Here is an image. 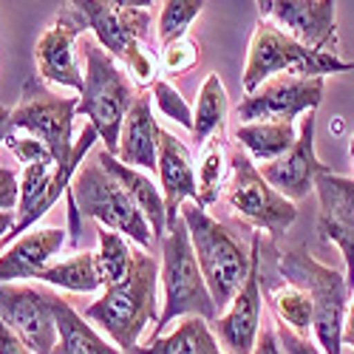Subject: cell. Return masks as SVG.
Returning a JSON list of instances; mask_svg holds the SVG:
<instances>
[{
	"mask_svg": "<svg viewBox=\"0 0 354 354\" xmlns=\"http://www.w3.org/2000/svg\"><path fill=\"white\" fill-rule=\"evenodd\" d=\"M159 261L153 252L133 250V267L131 272L113 286H105V292L94 304L82 309V317L97 326L113 340V346L131 354L139 348L142 332L156 326L159 320Z\"/></svg>",
	"mask_w": 354,
	"mask_h": 354,
	"instance_id": "cell-1",
	"label": "cell"
},
{
	"mask_svg": "<svg viewBox=\"0 0 354 354\" xmlns=\"http://www.w3.org/2000/svg\"><path fill=\"white\" fill-rule=\"evenodd\" d=\"M82 218H97L100 227L125 235L128 241L139 244L145 252H151V247L156 244L153 230H151V224H147V218L142 216V210L125 193V187L116 182V176L97 162V156L82 162V167L77 170L74 182L68 187L71 244L80 241Z\"/></svg>",
	"mask_w": 354,
	"mask_h": 354,
	"instance_id": "cell-2",
	"label": "cell"
},
{
	"mask_svg": "<svg viewBox=\"0 0 354 354\" xmlns=\"http://www.w3.org/2000/svg\"><path fill=\"white\" fill-rule=\"evenodd\" d=\"M159 283L165 289L159 320L147 340H156L165 329L179 317H201L213 323L218 317V306L213 304V295L207 289L198 261L190 244V232L179 218L167 221V235L162 241V263H159Z\"/></svg>",
	"mask_w": 354,
	"mask_h": 354,
	"instance_id": "cell-3",
	"label": "cell"
},
{
	"mask_svg": "<svg viewBox=\"0 0 354 354\" xmlns=\"http://www.w3.org/2000/svg\"><path fill=\"white\" fill-rule=\"evenodd\" d=\"M88 28L94 32L97 43L128 66L131 77L139 85H153L159 77V60L147 48L151 37V3H125V0H77Z\"/></svg>",
	"mask_w": 354,
	"mask_h": 354,
	"instance_id": "cell-4",
	"label": "cell"
},
{
	"mask_svg": "<svg viewBox=\"0 0 354 354\" xmlns=\"http://www.w3.org/2000/svg\"><path fill=\"white\" fill-rule=\"evenodd\" d=\"M82 57H85V74H82L77 113L88 116V125L100 133L102 147L111 156H116L122 122L139 94L133 88V80L97 40L82 37Z\"/></svg>",
	"mask_w": 354,
	"mask_h": 354,
	"instance_id": "cell-5",
	"label": "cell"
},
{
	"mask_svg": "<svg viewBox=\"0 0 354 354\" xmlns=\"http://www.w3.org/2000/svg\"><path fill=\"white\" fill-rule=\"evenodd\" d=\"M278 275L283 283L298 286L315 306V340L323 354H343V323L351 301L346 272L320 263L306 247L278 252Z\"/></svg>",
	"mask_w": 354,
	"mask_h": 354,
	"instance_id": "cell-6",
	"label": "cell"
},
{
	"mask_svg": "<svg viewBox=\"0 0 354 354\" xmlns=\"http://www.w3.org/2000/svg\"><path fill=\"white\" fill-rule=\"evenodd\" d=\"M346 71H354V60H343L337 54L312 51L298 40H292L272 20L261 17L250 37L241 85L247 94H252L258 85H263L272 77L323 80L326 74H346Z\"/></svg>",
	"mask_w": 354,
	"mask_h": 354,
	"instance_id": "cell-7",
	"label": "cell"
},
{
	"mask_svg": "<svg viewBox=\"0 0 354 354\" xmlns=\"http://www.w3.org/2000/svg\"><path fill=\"white\" fill-rule=\"evenodd\" d=\"M179 216L190 232V244L213 304L221 312L232 304L250 275V250L196 201H185Z\"/></svg>",
	"mask_w": 354,
	"mask_h": 354,
	"instance_id": "cell-8",
	"label": "cell"
},
{
	"mask_svg": "<svg viewBox=\"0 0 354 354\" xmlns=\"http://www.w3.org/2000/svg\"><path fill=\"white\" fill-rule=\"evenodd\" d=\"M227 204L230 210L255 227L258 232H267L270 241H278L298 218L295 201L283 198L270 182L261 176L258 165L235 147L230 153V185H227Z\"/></svg>",
	"mask_w": 354,
	"mask_h": 354,
	"instance_id": "cell-9",
	"label": "cell"
},
{
	"mask_svg": "<svg viewBox=\"0 0 354 354\" xmlns=\"http://www.w3.org/2000/svg\"><path fill=\"white\" fill-rule=\"evenodd\" d=\"M80 97L54 94L35 77L23 82L20 102L12 111V133L26 131L48 147L54 165H68L74 156V116H77Z\"/></svg>",
	"mask_w": 354,
	"mask_h": 354,
	"instance_id": "cell-10",
	"label": "cell"
},
{
	"mask_svg": "<svg viewBox=\"0 0 354 354\" xmlns=\"http://www.w3.org/2000/svg\"><path fill=\"white\" fill-rule=\"evenodd\" d=\"M263 232L252 235L250 247V275L241 286V292L232 298V304L218 315L210 329L221 348L227 354H252L258 332H261V312H263V298H261V263H263Z\"/></svg>",
	"mask_w": 354,
	"mask_h": 354,
	"instance_id": "cell-11",
	"label": "cell"
},
{
	"mask_svg": "<svg viewBox=\"0 0 354 354\" xmlns=\"http://www.w3.org/2000/svg\"><path fill=\"white\" fill-rule=\"evenodd\" d=\"M88 20L77 3H63L51 26L40 35L35 60H37V74L40 80L60 85V88H74L82 91V68L77 60V40L85 37Z\"/></svg>",
	"mask_w": 354,
	"mask_h": 354,
	"instance_id": "cell-12",
	"label": "cell"
},
{
	"mask_svg": "<svg viewBox=\"0 0 354 354\" xmlns=\"http://www.w3.org/2000/svg\"><path fill=\"white\" fill-rule=\"evenodd\" d=\"M323 100V80L272 77L239 102L241 125L250 122H295L301 113H312Z\"/></svg>",
	"mask_w": 354,
	"mask_h": 354,
	"instance_id": "cell-13",
	"label": "cell"
},
{
	"mask_svg": "<svg viewBox=\"0 0 354 354\" xmlns=\"http://www.w3.org/2000/svg\"><path fill=\"white\" fill-rule=\"evenodd\" d=\"M255 6L301 46L337 54V3L332 0H261Z\"/></svg>",
	"mask_w": 354,
	"mask_h": 354,
	"instance_id": "cell-14",
	"label": "cell"
},
{
	"mask_svg": "<svg viewBox=\"0 0 354 354\" xmlns=\"http://www.w3.org/2000/svg\"><path fill=\"white\" fill-rule=\"evenodd\" d=\"M51 289L0 283V320L35 354H54L57 320L48 304Z\"/></svg>",
	"mask_w": 354,
	"mask_h": 354,
	"instance_id": "cell-15",
	"label": "cell"
},
{
	"mask_svg": "<svg viewBox=\"0 0 354 354\" xmlns=\"http://www.w3.org/2000/svg\"><path fill=\"white\" fill-rule=\"evenodd\" d=\"M315 193L320 201L317 230L323 241H332L346 263V283L354 292V179L323 170L315 179Z\"/></svg>",
	"mask_w": 354,
	"mask_h": 354,
	"instance_id": "cell-16",
	"label": "cell"
},
{
	"mask_svg": "<svg viewBox=\"0 0 354 354\" xmlns=\"http://www.w3.org/2000/svg\"><path fill=\"white\" fill-rule=\"evenodd\" d=\"M323 170H329V167L323 165L317 159V153H315V111H312V113H306L301 120L298 142H295V147L286 156H281L278 162L263 165L261 176L283 198L301 201V198H309V193L315 190V179Z\"/></svg>",
	"mask_w": 354,
	"mask_h": 354,
	"instance_id": "cell-17",
	"label": "cell"
},
{
	"mask_svg": "<svg viewBox=\"0 0 354 354\" xmlns=\"http://www.w3.org/2000/svg\"><path fill=\"white\" fill-rule=\"evenodd\" d=\"M159 187L165 196V210L167 221L179 218L182 204L190 198L196 201L198 185H196V170H193V156L187 151V145L173 136L170 131L159 133Z\"/></svg>",
	"mask_w": 354,
	"mask_h": 354,
	"instance_id": "cell-18",
	"label": "cell"
},
{
	"mask_svg": "<svg viewBox=\"0 0 354 354\" xmlns=\"http://www.w3.org/2000/svg\"><path fill=\"white\" fill-rule=\"evenodd\" d=\"M63 244H66V232L57 230V227L28 230L23 239H17L3 255H0V283L37 278L48 267L51 255H57L63 250Z\"/></svg>",
	"mask_w": 354,
	"mask_h": 354,
	"instance_id": "cell-19",
	"label": "cell"
},
{
	"mask_svg": "<svg viewBox=\"0 0 354 354\" xmlns=\"http://www.w3.org/2000/svg\"><path fill=\"white\" fill-rule=\"evenodd\" d=\"M159 133H162V128L151 111V97L139 94L136 102L131 105L128 116H125V122H122L116 159L128 167L153 173L159 165Z\"/></svg>",
	"mask_w": 354,
	"mask_h": 354,
	"instance_id": "cell-20",
	"label": "cell"
},
{
	"mask_svg": "<svg viewBox=\"0 0 354 354\" xmlns=\"http://www.w3.org/2000/svg\"><path fill=\"white\" fill-rule=\"evenodd\" d=\"M97 162L102 167H108L113 176H116V182H120L125 187V193L133 198V204L142 210V216L147 218V224H151L153 230V239L156 241H165V235H167V210H165V196H162V187H156L151 179H147L145 173H139L136 167H128L122 165L116 156H111L105 147H100V151H94Z\"/></svg>",
	"mask_w": 354,
	"mask_h": 354,
	"instance_id": "cell-21",
	"label": "cell"
},
{
	"mask_svg": "<svg viewBox=\"0 0 354 354\" xmlns=\"http://www.w3.org/2000/svg\"><path fill=\"white\" fill-rule=\"evenodd\" d=\"M48 304L57 320V348L54 354H125L116 346H111L102 335L94 332V326L71 306V301L60 298L57 292H48Z\"/></svg>",
	"mask_w": 354,
	"mask_h": 354,
	"instance_id": "cell-22",
	"label": "cell"
},
{
	"mask_svg": "<svg viewBox=\"0 0 354 354\" xmlns=\"http://www.w3.org/2000/svg\"><path fill=\"white\" fill-rule=\"evenodd\" d=\"M235 142L252 162L272 165L295 147L298 128H295V122H250L239 125Z\"/></svg>",
	"mask_w": 354,
	"mask_h": 354,
	"instance_id": "cell-23",
	"label": "cell"
},
{
	"mask_svg": "<svg viewBox=\"0 0 354 354\" xmlns=\"http://www.w3.org/2000/svg\"><path fill=\"white\" fill-rule=\"evenodd\" d=\"M131 354H227V351L216 340L207 320L185 317L170 335L147 340L145 346L133 348Z\"/></svg>",
	"mask_w": 354,
	"mask_h": 354,
	"instance_id": "cell-24",
	"label": "cell"
},
{
	"mask_svg": "<svg viewBox=\"0 0 354 354\" xmlns=\"http://www.w3.org/2000/svg\"><path fill=\"white\" fill-rule=\"evenodd\" d=\"M227 111H230V97H227V88H224L221 77L207 74L201 82V88H198V100H196V111H193V139H196V145H204L207 139H213V133L224 131Z\"/></svg>",
	"mask_w": 354,
	"mask_h": 354,
	"instance_id": "cell-25",
	"label": "cell"
},
{
	"mask_svg": "<svg viewBox=\"0 0 354 354\" xmlns=\"http://www.w3.org/2000/svg\"><path fill=\"white\" fill-rule=\"evenodd\" d=\"M40 283L68 289V292H97L102 283L100 267H97V252H74L66 261L48 263V267L37 275Z\"/></svg>",
	"mask_w": 354,
	"mask_h": 354,
	"instance_id": "cell-26",
	"label": "cell"
},
{
	"mask_svg": "<svg viewBox=\"0 0 354 354\" xmlns=\"http://www.w3.org/2000/svg\"><path fill=\"white\" fill-rule=\"evenodd\" d=\"M97 267H100V275H102V283L105 286H113L120 283L131 267H133V247L125 235L113 232V230H105L100 227L97 230Z\"/></svg>",
	"mask_w": 354,
	"mask_h": 354,
	"instance_id": "cell-27",
	"label": "cell"
},
{
	"mask_svg": "<svg viewBox=\"0 0 354 354\" xmlns=\"http://www.w3.org/2000/svg\"><path fill=\"white\" fill-rule=\"evenodd\" d=\"M270 301H272V309H275V317L278 323H283V326H289L295 335H301L306 337L315 326V306L309 301V295L298 286H275L272 295H270Z\"/></svg>",
	"mask_w": 354,
	"mask_h": 354,
	"instance_id": "cell-28",
	"label": "cell"
},
{
	"mask_svg": "<svg viewBox=\"0 0 354 354\" xmlns=\"http://www.w3.org/2000/svg\"><path fill=\"white\" fill-rule=\"evenodd\" d=\"M230 159L224 156V147H221V139H207L204 142V151H201V159H198V170H196V185H198V196H196V204L198 207H213L221 196V182H224V173H227V165Z\"/></svg>",
	"mask_w": 354,
	"mask_h": 354,
	"instance_id": "cell-29",
	"label": "cell"
},
{
	"mask_svg": "<svg viewBox=\"0 0 354 354\" xmlns=\"http://www.w3.org/2000/svg\"><path fill=\"white\" fill-rule=\"evenodd\" d=\"M204 6L207 3H201V0H167V3H162L159 28H156L162 48L179 43L182 37H187L190 23L204 12Z\"/></svg>",
	"mask_w": 354,
	"mask_h": 354,
	"instance_id": "cell-30",
	"label": "cell"
},
{
	"mask_svg": "<svg viewBox=\"0 0 354 354\" xmlns=\"http://www.w3.org/2000/svg\"><path fill=\"white\" fill-rule=\"evenodd\" d=\"M153 102L159 105V111L167 116V120L179 122L182 128H187L193 133V111L185 102V97L179 94V88H173L167 80H156L153 82Z\"/></svg>",
	"mask_w": 354,
	"mask_h": 354,
	"instance_id": "cell-31",
	"label": "cell"
},
{
	"mask_svg": "<svg viewBox=\"0 0 354 354\" xmlns=\"http://www.w3.org/2000/svg\"><path fill=\"white\" fill-rule=\"evenodd\" d=\"M198 43L190 40V37H182L179 43H173V46H165L162 48V63L170 74H185L190 71L196 63H198Z\"/></svg>",
	"mask_w": 354,
	"mask_h": 354,
	"instance_id": "cell-32",
	"label": "cell"
},
{
	"mask_svg": "<svg viewBox=\"0 0 354 354\" xmlns=\"http://www.w3.org/2000/svg\"><path fill=\"white\" fill-rule=\"evenodd\" d=\"M6 147L15 153V159L23 165V167H28V165H37V162H54L51 159V153H48V147L43 145V142H37L35 136H9L6 139Z\"/></svg>",
	"mask_w": 354,
	"mask_h": 354,
	"instance_id": "cell-33",
	"label": "cell"
},
{
	"mask_svg": "<svg viewBox=\"0 0 354 354\" xmlns=\"http://www.w3.org/2000/svg\"><path fill=\"white\" fill-rule=\"evenodd\" d=\"M275 332H278L283 354H323V348L317 343H312L309 337L295 335L289 326H283V323H275Z\"/></svg>",
	"mask_w": 354,
	"mask_h": 354,
	"instance_id": "cell-34",
	"label": "cell"
},
{
	"mask_svg": "<svg viewBox=\"0 0 354 354\" xmlns=\"http://www.w3.org/2000/svg\"><path fill=\"white\" fill-rule=\"evenodd\" d=\"M20 201V176L9 167H0V213L15 210Z\"/></svg>",
	"mask_w": 354,
	"mask_h": 354,
	"instance_id": "cell-35",
	"label": "cell"
},
{
	"mask_svg": "<svg viewBox=\"0 0 354 354\" xmlns=\"http://www.w3.org/2000/svg\"><path fill=\"white\" fill-rule=\"evenodd\" d=\"M252 354H283L281 348V340H278V332L275 326H270V323H263L261 332H258V340H255V348Z\"/></svg>",
	"mask_w": 354,
	"mask_h": 354,
	"instance_id": "cell-36",
	"label": "cell"
},
{
	"mask_svg": "<svg viewBox=\"0 0 354 354\" xmlns=\"http://www.w3.org/2000/svg\"><path fill=\"white\" fill-rule=\"evenodd\" d=\"M0 354H35V351L28 348L3 320H0Z\"/></svg>",
	"mask_w": 354,
	"mask_h": 354,
	"instance_id": "cell-37",
	"label": "cell"
},
{
	"mask_svg": "<svg viewBox=\"0 0 354 354\" xmlns=\"http://www.w3.org/2000/svg\"><path fill=\"white\" fill-rule=\"evenodd\" d=\"M343 343L354 348V292H351L348 312H346V323H343Z\"/></svg>",
	"mask_w": 354,
	"mask_h": 354,
	"instance_id": "cell-38",
	"label": "cell"
},
{
	"mask_svg": "<svg viewBox=\"0 0 354 354\" xmlns=\"http://www.w3.org/2000/svg\"><path fill=\"white\" fill-rule=\"evenodd\" d=\"M9 136H12V111L0 108V145H6Z\"/></svg>",
	"mask_w": 354,
	"mask_h": 354,
	"instance_id": "cell-39",
	"label": "cell"
},
{
	"mask_svg": "<svg viewBox=\"0 0 354 354\" xmlns=\"http://www.w3.org/2000/svg\"><path fill=\"white\" fill-rule=\"evenodd\" d=\"M15 221H17V213H15V210H6V213H0V241H3L6 235L12 232Z\"/></svg>",
	"mask_w": 354,
	"mask_h": 354,
	"instance_id": "cell-40",
	"label": "cell"
},
{
	"mask_svg": "<svg viewBox=\"0 0 354 354\" xmlns=\"http://www.w3.org/2000/svg\"><path fill=\"white\" fill-rule=\"evenodd\" d=\"M348 153H351V159H354V139H351V145H348Z\"/></svg>",
	"mask_w": 354,
	"mask_h": 354,
	"instance_id": "cell-41",
	"label": "cell"
}]
</instances>
